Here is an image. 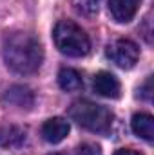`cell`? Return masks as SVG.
I'll list each match as a JSON object with an SVG mask.
<instances>
[{
	"mask_svg": "<svg viewBox=\"0 0 154 155\" xmlns=\"http://www.w3.org/2000/svg\"><path fill=\"white\" fill-rule=\"evenodd\" d=\"M4 103L5 105H11V107H16V108H31L35 105V94L29 87H24V85H15L11 88H7L4 92Z\"/></svg>",
	"mask_w": 154,
	"mask_h": 155,
	"instance_id": "8992f818",
	"label": "cell"
},
{
	"mask_svg": "<svg viewBox=\"0 0 154 155\" xmlns=\"http://www.w3.org/2000/svg\"><path fill=\"white\" fill-rule=\"evenodd\" d=\"M69 116L82 128L100 135H107L113 130V123H114V116L107 107L87 99L75 101L69 108Z\"/></svg>",
	"mask_w": 154,
	"mask_h": 155,
	"instance_id": "7a4b0ae2",
	"label": "cell"
},
{
	"mask_svg": "<svg viewBox=\"0 0 154 155\" xmlns=\"http://www.w3.org/2000/svg\"><path fill=\"white\" fill-rule=\"evenodd\" d=\"M93 88H94V92L98 96L107 97V99L120 97V90H121L118 78L114 74H111V72H105V71H102V72H98L94 76V79H93Z\"/></svg>",
	"mask_w": 154,
	"mask_h": 155,
	"instance_id": "5b68a950",
	"label": "cell"
},
{
	"mask_svg": "<svg viewBox=\"0 0 154 155\" xmlns=\"http://www.w3.org/2000/svg\"><path fill=\"white\" fill-rule=\"evenodd\" d=\"M4 60L16 74H35L44 61V51L33 35L13 33L4 40Z\"/></svg>",
	"mask_w": 154,
	"mask_h": 155,
	"instance_id": "6da1fadb",
	"label": "cell"
},
{
	"mask_svg": "<svg viewBox=\"0 0 154 155\" xmlns=\"http://www.w3.org/2000/svg\"><path fill=\"white\" fill-rule=\"evenodd\" d=\"M131 126H132V132L145 139V141H152L154 139V117L151 114H134L132 121H131Z\"/></svg>",
	"mask_w": 154,
	"mask_h": 155,
	"instance_id": "30bf717a",
	"label": "cell"
},
{
	"mask_svg": "<svg viewBox=\"0 0 154 155\" xmlns=\"http://www.w3.org/2000/svg\"><path fill=\"white\" fill-rule=\"evenodd\" d=\"M140 96L147 101L152 99V78H147V81L140 87Z\"/></svg>",
	"mask_w": 154,
	"mask_h": 155,
	"instance_id": "5bb4252c",
	"label": "cell"
},
{
	"mask_svg": "<svg viewBox=\"0 0 154 155\" xmlns=\"http://www.w3.org/2000/svg\"><path fill=\"white\" fill-rule=\"evenodd\" d=\"M26 143V130L15 124L0 126V148H20Z\"/></svg>",
	"mask_w": 154,
	"mask_h": 155,
	"instance_id": "9c48e42d",
	"label": "cell"
},
{
	"mask_svg": "<svg viewBox=\"0 0 154 155\" xmlns=\"http://www.w3.org/2000/svg\"><path fill=\"white\" fill-rule=\"evenodd\" d=\"M53 40L60 52L73 56V58H82L91 51L89 36L85 35V31L80 25H76L71 20H60L54 25Z\"/></svg>",
	"mask_w": 154,
	"mask_h": 155,
	"instance_id": "3957f363",
	"label": "cell"
},
{
	"mask_svg": "<svg viewBox=\"0 0 154 155\" xmlns=\"http://www.w3.org/2000/svg\"><path fill=\"white\" fill-rule=\"evenodd\" d=\"M140 4L142 0H109V13L114 22L127 24L136 16Z\"/></svg>",
	"mask_w": 154,
	"mask_h": 155,
	"instance_id": "52a82bcc",
	"label": "cell"
},
{
	"mask_svg": "<svg viewBox=\"0 0 154 155\" xmlns=\"http://www.w3.org/2000/svg\"><path fill=\"white\" fill-rule=\"evenodd\" d=\"M49 155H64V153H58V152H54V153H49Z\"/></svg>",
	"mask_w": 154,
	"mask_h": 155,
	"instance_id": "2e32d148",
	"label": "cell"
},
{
	"mask_svg": "<svg viewBox=\"0 0 154 155\" xmlns=\"http://www.w3.org/2000/svg\"><path fill=\"white\" fill-rule=\"evenodd\" d=\"M69 134V123L64 117H51L42 124V137L47 143H60L67 137Z\"/></svg>",
	"mask_w": 154,
	"mask_h": 155,
	"instance_id": "ba28073f",
	"label": "cell"
},
{
	"mask_svg": "<svg viewBox=\"0 0 154 155\" xmlns=\"http://www.w3.org/2000/svg\"><path fill=\"white\" fill-rule=\"evenodd\" d=\"M76 155H102V150H100L96 144L85 143V144H82L76 150Z\"/></svg>",
	"mask_w": 154,
	"mask_h": 155,
	"instance_id": "4fadbf2b",
	"label": "cell"
},
{
	"mask_svg": "<svg viewBox=\"0 0 154 155\" xmlns=\"http://www.w3.org/2000/svg\"><path fill=\"white\" fill-rule=\"evenodd\" d=\"M107 56L120 69H132L140 60V49L132 40H116L109 45Z\"/></svg>",
	"mask_w": 154,
	"mask_h": 155,
	"instance_id": "277c9868",
	"label": "cell"
},
{
	"mask_svg": "<svg viewBox=\"0 0 154 155\" xmlns=\"http://www.w3.org/2000/svg\"><path fill=\"white\" fill-rule=\"evenodd\" d=\"M73 7L82 16H94L98 13V0H73Z\"/></svg>",
	"mask_w": 154,
	"mask_h": 155,
	"instance_id": "7c38bea8",
	"label": "cell"
},
{
	"mask_svg": "<svg viewBox=\"0 0 154 155\" xmlns=\"http://www.w3.org/2000/svg\"><path fill=\"white\" fill-rule=\"evenodd\" d=\"M58 85L65 92H75V90H80L82 88L83 79H82V74L78 71L69 69V67H64L58 72Z\"/></svg>",
	"mask_w": 154,
	"mask_h": 155,
	"instance_id": "8fae6325",
	"label": "cell"
},
{
	"mask_svg": "<svg viewBox=\"0 0 154 155\" xmlns=\"http://www.w3.org/2000/svg\"><path fill=\"white\" fill-rule=\"evenodd\" d=\"M114 155H143L142 152H136V150H132V148H121V150H118Z\"/></svg>",
	"mask_w": 154,
	"mask_h": 155,
	"instance_id": "9a60e30c",
	"label": "cell"
}]
</instances>
